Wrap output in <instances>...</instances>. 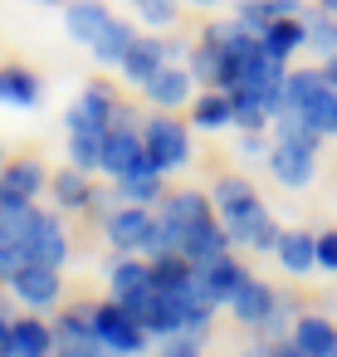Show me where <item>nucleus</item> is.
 <instances>
[{
    "label": "nucleus",
    "mask_w": 337,
    "mask_h": 357,
    "mask_svg": "<svg viewBox=\"0 0 337 357\" xmlns=\"http://www.w3.org/2000/svg\"><path fill=\"white\" fill-rule=\"evenodd\" d=\"M210 201H215L220 225L230 230V240H235V245H244V240H249V230L269 215V211H264V201H259V191H254L244 176H220Z\"/></svg>",
    "instance_id": "f257e3e1"
},
{
    "label": "nucleus",
    "mask_w": 337,
    "mask_h": 357,
    "mask_svg": "<svg viewBox=\"0 0 337 357\" xmlns=\"http://www.w3.org/2000/svg\"><path fill=\"white\" fill-rule=\"evenodd\" d=\"M93 333H98L113 352H123V357H137V352L147 347V337H152V333H147V328H142V323H137L118 298L93 308Z\"/></svg>",
    "instance_id": "f03ea898"
},
{
    "label": "nucleus",
    "mask_w": 337,
    "mask_h": 357,
    "mask_svg": "<svg viewBox=\"0 0 337 357\" xmlns=\"http://www.w3.org/2000/svg\"><path fill=\"white\" fill-rule=\"evenodd\" d=\"M142 147H147V157H152L162 172H176V167H186V157H191L186 128L171 123V118H152V123L142 128Z\"/></svg>",
    "instance_id": "7ed1b4c3"
},
{
    "label": "nucleus",
    "mask_w": 337,
    "mask_h": 357,
    "mask_svg": "<svg viewBox=\"0 0 337 357\" xmlns=\"http://www.w3.org/2000/svg\"><path fill=\"white\" fill-rule=\"evenodd\" d=\"M152 235H157V215H152L147 206H132V201H127L123 211L108 215V240H113L123 255H147Z\"/></svg>",
    "instance_id": "20e7f679"
},
{
    "label": "nucleus",
    "mask_w": 337,
    "mask_h": 357,
    "mask_svg": "<svg viewBox=\"0 0 337 357\" xmlns=\"http://www.w3.org/2000/svg\"><path fill=\"white\" fill-rule=\"evenodd\" d=\"M113 113H118V98L108 93V84H88L79 93V103L69 108V132H108L113 128Z\"/></svg>",
    "instance_id": "39448f33"
},
{
    "label": "nucleus",
    "mask_w": 337,
    "mask_h": 357,
    "mask_svg": "<svg viewBox=\"0 0 337 357\" xmlns=\"http://www.w3.org/2000/svg\"><path fill=\"white\" fill-rule=\"evenodd\" d=\"M10 289L30 303V308H45L59 298V269L54 264H35V259H20L10 269Z\"/></svg>",
    "instance_id": "423d86ee"
},
{
    "label": "nucleus",
    "mask_w": 337,
    "mask_h": 357,
    "mask_svg": "<svg viewBox=\"0 0 337 357\" xmlns=\"http://www.w3.org/2000/svg\"><path fill=\"white\" fill-rule=\"evenodd\" d=\"M45 186V167L40 162H15L0 172V211H20L35 201V191Z\"/></svg>",
    "instance_id": "0eeeda50"
},
{
    "label": "nucleus",
    "mask_w": 337,
    "mask_h": 357,
    "mask_svg": "<svg viewBox=\"0 0 337 357\" xmlns=\"http://www.w3.org/2000/svg\"><path fill=\"white\" fill-rule=\"evenodd\" d=\"M181 54V45H166V40H132V50H127V59L118 64L132 84H147L162 64H171Z\"/></svg>",
    "instance_id": "6e6552de"
},
{
    "label": "nucleus",
    "mask_w": 337,
    "mask_h": 357,
    "mask_svg": "<svg viewBox=\"0 0 337 357\" xmlns=\"http://www.w3.org/2000/svg\"><path fill=\"white\" fill-rule=\"evenodd\" d=\"M191 69H181V64H162L147 84H142V93H147V103H157V108H181L186 98H191Z\"/></svg>",
    "instance_id": "1a4fd4ad"
},
{
    "label": "nucleus",
    "mask_w": 337,
    "mask_h": 357,
    "mask_svg": "<svg viewBox=\"0 0 337 357\" xmlns=\"http://www.w3.org/2000/svg\"><path fill=\"white\" fill-rule=\"evenodd\" d=\"M230 245H235V240H230V230H225V225H220V220L210 215L205 225H196V230H191V235L181 240V255H186V259H191L196 269H205L210 259L230 255Z\"/></svg>",
    "instance_id": "9d476101"
},
{
    "label": "nucleus",
    "mask_w": 337,
    "mask_h": 357,
    "mask_svg": "<svg viewBox=\"0 0 337 357\" xmlns=\"http://www.w3.org/2000/svg\"><path fill=\"white\" fill-rule=\"evenodd\" d=\"M137 157H142V132L132 123H113L108 137H103V172L108 176H123Z\"/></svg>",
    "instance_id": "9b49d317"
},
{
    "label": "nucleus",
    "mask_w": 337,
    "mask_h": 357,
    "mask_svg": "<svg viewBox=\"0 0 337 357\" xmlns=\"http://www.w3.org/2000/svg\"><path fill=\"white\" fill-rule=\"evenodd\" d=\"M244 279H249L244 264L230 259V255H220V259H210V264L201 269V289L210 294V303H225V308H230V298L244 289Z\"/></svg>",
    "instance_id": "f8f14e48"
},
{
    "label": "nucleus",
    "mask_w": 337,
    "mask_h": 357,
    "mask_svg": "<svg viewBox=\"0 0 337 357\" xmlns=\"http://www.w3.org/2000/svg\"><path fill=\"white\" fill-rule=\"evenodd\" d=\"M274 308H279V294H274L264 279H244V289L230 298V313H235L244 328H259V323H264Z\"/></svg>",
    "instance_id": "ddd939ff"
},
{
    "label": "nucleus",
    "mask_w": 337,
    "mask_h": 357,
    "mask_svg": "<svg viewBox=\"0 0 337 357\" xmlns=\"http://www.w3.org/2000/svg\"><path fill=\"white\" fill-rule=\"evenodd\" d=\"M327 89H332L327 84V69H293V74H283V108L308 113Z\"/></svg>",
    "instance_id": "4468645a"
},
{
    "label": "nucleus",
    "mask_w": 337,
    "mask_h": 357,
    "mask_svg": "<svg viewBox=\"0 0 337 357\" xmlns=\"http://www.w3.org/2000/svg\"><path fill=\"white\" fill-rule=\"evenodd\" d=\"M313 157H318V152H308V147L279 142V147L269 152V172H274V181H283V186H308V181H313Z\"/></svg>",
    "instance_id": "2eb2a0df"
},
{
    "label": "nucleus",
    "mask_w": 337,
    "mask_h": 357,
    "mask_svg": "<svg viewBox=\"0 0 337 357\" xmlns=\"http://www.w3.org/2000/svg\"><path fill=\"white\" fill-rule=\"evenodd\" d=\"M288 15H303V0H240V25L264 35L274 20H288Z\"/></svg>",
    "instance_id": "dca6fc26"
},
{
    "label": "nucleus",
    "mask_w": 337,
    "mask_h": 357,
    "mask_svg": "<svg viewBox=\"0 0 337 357\" xmlns=\"http://www.w3.org/2000/svg\"><path fill=\"white\" fill-rule=\"evenodd\" d=\"M132 40H137V30H132L127 20H108V25L88 40V50H93V59H98V64H123V59H127V50H132Z\"/></svg>",
    "instance_id": "f3484780"
},
{
    "label": "nucleus",
    "mask_w": 337,
    "mask_h": 357,
    "mask_svg": "<svg viewBox=\"0 0 337 357\" xmlns=\"http://www.w3.org/2000/svg\"><path fill=\"white\" fill-rule=\"evenodd\" d=\"M259 40H264V50H269L274 59H283V64H288V59L308 45V25H303V15H288V20H274Z\"/></svg>",
    "instance_id": "a211bd4d"
},
{
    "label": "nucleus",
    "mask_w": 337,
    "mask_h": 357,
    "mask_svg": "<svg viewBox=\"0 0 337 357\" xmlns=\"http://www.w3.org/2000/svg\"><path fill=\"white\" fill-rule=\"evenodd\" d=\"M274 255H279V264H283L288 274H308V269L318 264V235H308V230H283Z\"/></svg>",
    "instance_id": "6ab92c4d"
},
{
    "label": "nucleus",
    "mask_w": 337,
    "mask_h": 357,
    "mask_svg": "<svg viewBox=\"0 0 337 357\" xmlns=\"http://www.w3.org/2000/svg\"><path fill=\"white\" fill-rule=\"evenodd\" d=\"M191 123H196V128H205V132H220V128H230V123H235V98H230L225 89H210V93H201V98L191 103Z\"/></svg>",
    "instance_id": "aec40b11"
},
{
    "label": "nucleus",
    "mask_w": 337,
    "mask_h": 357,
    "mask_svg": "<svg viewBox=\"0 0 337 357\" xmlns=\"http://www.w3.org/2000/svg\"><path fill=\"white\" fill-rule=\"evenodd\" d=\"M293 342L308 357H322L327 347H337V323H327L318 313H303V318H293Z\"/></svg>",
    "instance_id": "412c9836"
},
{
    "label": "nucleus",
    "mask_w": 337,
    "mask_h": 357,
    "mask_svg": "<svg viewBox=\"0 0 337 357\" xmlns=\"http://www.w3.org/2000/svg\"><path fill=\"white\" fill-rule=\"evenodd\" d=\"M274 137L279 142H293V147H308V152H318V142H322V132L313 128V118L308 113H293V108L274 113Z\"/></svg>",
    "instance_id": "4be33fe9"
},
{
    "label": "nucleus",
    "mask_w": 337,
    "mask_h": 357,
    "mask_svg": "<svg viewBox=\"0 0 337 357\" xmlns=\"http://www.w3.org/2000/svg\"><path fill=\"white\" fill-rule=\"evenodd\" d=\"M54 201H59L64 211H88V206L98 201L93 186H88V172H84V167L59 172V176H54Z\"/></svg>",
    "instance_id": "5701e85b"
},
{
    "label": "nucleus",
    "mask_w": 337,
    "mask_h": 357,
    "mask_svg": "<svg viewBox=\"0 0 337 357\" xmlns=\"http://www.w3.org/2000/svg\"><path fill=\"white\" fill-rule=\"evenodd\" d=\"M108 20H113V15H108V6H98V0H74V6L64 10L69 35H74V40H84V45H88V40H93Z\"/></svg>",
    "instance_id": "b1692460"
},
{
    "label": "nucleus",
    "mask_w": 337,
    "mask_h": 357,
    "mask_svg": "<svg viewBox=\"0 0 337 357\" xmlns=\"http://www.w3.org/2000/svg\"><path fill=\"white\" fill-rule=\"evenodd\" d=\"M108 284H113V298L118 303L132 298V294H142L152 284V259H118L113 274H108Z\"/></svg>",
    "instance_id": "393cba45"
},
{
    "label": "nucleus",
    "mask_w": 337,
    "mask_h": 357,
    "mask_svg": "<svg viewBox=\"0 0 337 357\" xmlns=\"http://www.w3.org/2000/svg\"><path fill=\"white\" fill-rule=\"evenodd\" d=\"M0 103L35 108V103H40V79H35L30 69H0Z\"/></svg>",
    "instance_id": "a878e982"
},
{
    "label": "nucleus",
    "mask_w": 337,
    "mask_h": 357,
    "mask_svg": "<svg viewBox=\"0 0 337 357\" xmlns=\"http://www.w3.org/2000/svg\"><path fill=\"white\" fill-rule=\"evenodd\" d=\"M54 337H59V333H49L40 318H20V323H10V347H15V357L49 352V347H54Z\"/></svg>",
    "instance_id": "bb28decb"
},
{
    "label": "nucleus",
    "mask_w": 337,
    "mask_h": 357,
    "mask_svg": "<svg viewBox=\"0 0 337 357\" xmlns=\"http://www.w3.org/2000/svg\"><path fill=\"white\" fill-rule=\"evenodd\" d=\"M103 137L108 132H69V162L84 167V172L103 167Z\"/></svg>",
    "instance_id": "cd10ccee"
},
{
    "label": "nucleus",
    "mask_w": 337,
    "mask_h": 357,
    "mask_svg": "<svg viewBox=\"0 0 337 357\" xmlns=\"http://www.w3.org/2000/svg\"><path fill=\"white\" fill-rule=\"evenodd\" d=\"M303 25H308V45H313L318 54H332V50H337V20H332L322 6H318L313 15H303Z\"/></svg>",
    "instance_id": "c85d7f7f"
},
{
    "label": "nucleus",
    "mask_w": 337,
    "mask_h": 357,
    "mask_svg": "<svg viewBox=\"0 0 337 357\" xmlns=\"http://www.w3.org/2000/svg\"><path fill=\"white\" fill-rule=\"evenodd\" d=\"M308 118H313V128H318L322 137H337V89H327V93L308 108Z\"/></svg>",
    "instance_id": "c756f323"
},
{
    "label": "nucleus",
    "mask_w": 337,
    "mask_h": 357,
    "mask_svg": "<svg viewBox=\"0 0 337 357\" xmlns=\"http://www.w3.org/2000/svg\"><path fill=\"white\" fill-rule=\"evenodd\" d=\"M137 15L147 20V25H171L176 20V0H137Z\"/></svg>",
    "instance_id": "7c9ffc66"
},
{
    "label": "nucleus",
    "mask_w": 337,
    "mask_h": 357,
    "mask_svg": "<svg viewBox=\"0 0 337 357\" xmlns=\"http://www.w3.org/2000/svg\"><path fill=\"white\" fill-rule=\"evenodd\" d=\"M157 357H201V337H191V333H166V342H162Z\"/></svg>",
    "instance_id": "2f4dec72"
},
{
    "label": "nucleus",
    "mask_w": 337,
    "mask_h": 357,
    "mask_svg": "<svg viewBox=\"0 0 337 357\" xmlns=\"http://www.w3.org/2000/svg\"><path fill=\"white\" fill-rule=\"evenodd\" d=\"M318 264L337 274V230H327V235H318Z\"/></svg>",
    "instance_id": "473e14b6"
},
{
    "label": "nucleus",
    "mask_w": 337,
    "mask_h": 357,
    "mask_svg": "<svg viewBox=\"0 0 337 357\" xmlns=\"http://www.w3.org/2000/svg\"><path fill=\"white\" fill-rule=\"evenodd\" d=\"M15 264H20V250H15V240L6 230H0V274H10Z\"/></svg>",
    "instance_id": "72a5a7b5"
},
{
    "label": "nucleus",
    "mask_w": 337,
    "mask_h": 357,
    "mask_svg": "<svg viewBox=\"0 0 337 357\" xmlns=\"http://www.w3.org/2000/svg\"><path fill=\"white\" fill-rule=\"evenodd\" d=\"M240 152H244V157H269V152H264V137H259V132H244Z\"/></svg>",
    "instance_id": "f704fd0d"
},
{
    "label": "nucleus",
    "mask_w": 337,
    "mask_h": 357,
    "mask_svg": "<svg viewBox=\"0 0 337 357\" xmlns=\"http://www.w3.org/2000/svg\"><path fill=\"white\" fill-rule=\"evenodd\" d=\"M269 352H274V357H308V352H303V347H298L293 337H288V342H274Z\"/></svg>",
    "instance_id": "c9c22d12"
},
{
    "label": "nucleus",
    "mask_w": 337,
    "mask_h": 357,
    "mask_svg": "<svg viewBox=\"0 0 337 357\" xmlns=\"http://www.w3.org/2000/svg\"><path fill=\"white\" fill-rule=\"evenodd\" d=\"M0 357H15V347H10V323L0 318Z\"/></svg>",
    "instance_id": "e433bc0d"
},
{
    "label": "nucleus",
    "mask_w": 337,
    "mask_h": 357,
    "mask_svg": "<svg viewBox=\"0 0 337 357\" xmlns=\"http://www.w3.org/2000/svg\"><path fill=\"white\" fill-rule=\"evenodd\" d=\"M322 69H327V84H332V89H337V50H332V54H327V64H322Z\"/></svg>",
    "instance_id": "4c0bfd02"
},
{
    "label": "nucleus",
    "mask_w": 337,
    "mask_h": 357,
    "mask_svg": "<svg viewBox=\"0 0 337 357\" xmlns=\"http://www.w3.org/2000/svg\"><path fill=\"white\" fill-rule=\"evenodd\" d=\"M318 6H322L327 15H337V0H318Z\"/></svg>",
    "instance_id": "58836bf2"
},
{
    "label": "nucleus",
    "mask_w": 337,
    "mask_h": 357,
    "mask_svg": "<svg viewBox=\"0 0 337 357\" xmlns=\"http://www.w3.org/2000/svg\"><path fill=\"white\" fill-rule=\"evenodd\" d=\"M322 357H337V347H327V352H322Z\"/></svg>",
    "instance_id": "ea45409f"
},
{
    "label": "nucleus",
    "mask_w": 337,
    "mask_h": 357,
    "mask_svg": "<svg viewBox=\"0 0 337 357\" xmlns=\"http://www.w3.org/2000/svg\"><path fill=\"white\" fill-rule=\"evenodd\" d=\"M249 357H274V352H249Z\"/></svg>",
    "instance_id": "a19ab883"
},
{
    "label": "nucleus",
    "mask_w": 337,
    "mask_h": 357,
    "mask_svg": "<svg viewBox=\"0 0 337 357\" xmlns=\"http://www.w3.org/2000/svg\"><path fill=\"white\" fill-rule=\"evenodd\" d=\"M196 6H215V0H196Z\"/></svg>",
    "instance_id": "79ce46f5"
},
{
    "label": "nucleus",
    "mask_w": 337,
    "mask_h": 357,
    "mask_svg": "<svg viewBox=\"0 0 337 357\" xmlns=\"http://www.w3.org/2000/svg\"><path fill=\"white\" fill-rule=\"evenodd\" d=\"M49 6H64V0H49Z\"/></svg>",
    "instance_id": "37998d69"
},
{
    "label": "nucleus",
    "mask_w": 337,
    "mask_h": 357,
    "mask_svg": "<svg viewBox=\"0 0 337 357\" xmlns=\"http://www.w3.org/2000/svg\"><path fill=\"white\" fill-rule=\"evenodd\" d=\"M35 357H49V352H35Z\"/></svg>",
    "instance_id": "c03bdc74"
},
{
    "label": "nucleus",
    "mask_w": 337,
    "mask_h": 357,
    "mask_svg": "<svg viewBox=\"0 0 337 357\" xmlns=\"http://www.w3.org/2000/svg\"><path fill=\"white\" fill-rule=\"evenodd\" d=\"M132 6H137V0H132Z\"/></svg>",
    "instance_id": "a18cd8bd"
},
{
    "label": "nucleus",
    "mask_w": 337,
    "mask_h": 357,
    "mask_svg": "<svg viewBox=\"0 0 337 357\" xmlns=\"http://www.w3.org/2000/svg\"><path fill=\"white\" fill-rule=\"evenodd\" d=\"M332 20H337V15H332Z\"/></svg>",
    "instance_id": "49530a36"
}]
</instances>
